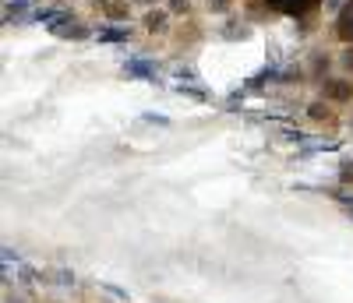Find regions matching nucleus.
Wrapping results in <instances>:
<instances>
[{
  "label": "nucleus",
  "instance_id": "obj_1",
  "mask_svg": "<svg viewBox=\"0 0 353 303\" xmlns=\"http://www.w3.org/2000/svg\"><path fill=\"white\" fill-rule=\"evenodd\" d=\"M53 32H57V36H61V39H85V36H88V28H85V25H81L78 18H71V14H64L61 21H57V25H53Z\"/></svg>",
  "mask_w": 353,
  "mask_h": 303
},
{
  "label": "nucleus",
  "instance_id": "obj_2",
  "mask_svg": "<svg viewBox=\"0 0 353 303\" xmlns=\"http://www.w3.org/2000/svg\"><path fill=\"white\" fill-rule=\"evenodd\" d=\"M124 74L128 78H141V81H156V64H149V60H128Z\"/></svg>",
  "mask_w": 353,
  "mask_h": 303
},
{
  "label": "nucleus",
  "instance_id": "obj_3",
  "mask_svg": "<svg viewBox=\"0 0 353 303\" xmlns=\"http://www.w3.org/2000/svg\"><path fill=\"white\" fill-rule=\"evenodd\" d=\"M269 4L276 11H283V14H304V11H311L318 4V0H269Z\"/></svg>",
  "mask_w": 353,
  "mask_h": 303
},
{
  "label": "nucleus",
  "instance_id": "obj_4",
  "mask_svg": "<svg viewBox=\"0 0 353 303\" xmlns=\"http://www.w3.org/2000/svg\"><path fill=\"white\" fill-rule=\"evenodd\" d=\"M96 39L99 43H128L131 39V28L128 25H110V28H99Z\"/></svg>",
  "mask_w": 353,
  "mask_h": 303
},
{
  "label": "nucleus",
  "instance_id": "obj_5",
  "mask_svg": "<svg viewBox=\"0 0 353 303\" xmlns=\"http://www.w3.org/2000/svg\"><path fill=\"white\" fill-rule=\"evenodd\" d=\"M321 92H325V99H350L353 88H350V81H325Z\"/></svg>",
  "mask_w": 353,
  "mask_h": 303
},
{
  "label": "nucleus",
  "instance_id": "obj_6",
  "mask_svg": "<svg viewBox=\"0 0 353 303\" xmlns=\"http://www.w3.org/2000/svg\"><path fill=\"white\" fill-rule=\"evenodd\" d=\"M339 36L346 39V43H353V0L343 8V14H339Z\"/></svg>",
  "mask_w": 353,
  "mask_h": 303
},
{
  "label": "nucleus",
  "instance_id": "obj_7",
  "mask_svg": "<svg viewBox=\"0 0 353 303\" xmlns=\"http://www.w3.org/2000/svg\"><path fill=\"white\" fill-rule=\"evenodd\" d=\"M145 28L149 32H166V11H149L145 14Z\"/></svg>",
  "mask_w": 353,
  "mask_h": 303
},
{
  "label": "nucleus",
  "instance_id": "obj_8",
  "mask_svg": "<svg viewBox=\"0 0 353 303\" xmlns=\"http://www.w3.org/2000/svg\"><path fill=\"white\" fill-rule=\"evenodd\" d=\"M307 113H311L314 120H321V116H329V109L321 106V103H311V106H307Z\"/></svg>",
  "mask_w": 353,
  "mask_h": 303
},
{
  "label": "nucleus",
  "instance_id": "obj_9",
  "mask_svg": "<svg viewBox=\"0 0 353 303\" xmlns=\"http://www.w3.org/2000/svg\"><path fill=\"white\" fill-rule=\"evenodd\" d=\"M209 11H230V0H209Z\"/></svg>",
  "mask_w": 353,
  "mask_h": 303
},
{
  "label": "nucleus",
  "instance_id": "obj_10",
  "mask_svg": "<svg viewBox=\"0 0 353 303\" xmlns=\"http://www.w3.org/2000/svg\"><path fill=\"white\" fill-rule=\"evenodd\" d=\"M170 11H188V0H170Z\"/></svg>",
  "mask_w": 353,
  "mask_h": 303
},
{
  "label": "nucleus",
  "instance_id": "obj_11",
  "mask_svg": "<svg viewBox=\"0 0 353 303\" xmlns=\"http://www.w3.org/2000/svg\"><path fill=\"white\" fill-rule=\"evenodd\" d=\"M343 67H346V71H353V50H346V53H343Z\"/></svg>",
  "mask_w": 353,
  "mask_h": 303
},
{
  "label": "nucleus",
  "instance_id": "obj_12",
  "mask_svg": "<svg viewBox=\"0 0 353 303\" xmlns=\"http://www.w3.org/2000/svg\"><path fill=\"white\" fill-rule=\"evenodd\" d=\"M353 176V163H343V180H350Z\"/></svg>",
  "mask_w": 353,
  "mask_h": 303
},
{
  "label": "nucleus",
  "instance_id": "obj_13",
  "mask_svg": "<svg viewBox=\"0 0 353 303\" xmlns=\"http://www.w3.org/2000/svg\"><path fill=\"white\" fill-rule=\"evenodd\" d=\"M350 211H353V208H350Z\"/></svg>",
  "mask_w": 353,
  "mask_h": 303
}]
</instances>
